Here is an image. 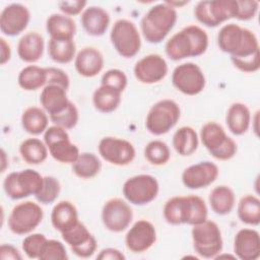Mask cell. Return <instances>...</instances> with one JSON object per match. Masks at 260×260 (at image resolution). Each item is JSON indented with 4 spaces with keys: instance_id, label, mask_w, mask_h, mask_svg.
<instances>
[{
    "instance_id": "obj_1",
    "label": "cell",
    "mask_w": 260,
    "mask_h": 260,
    "mask_svg": "<svg viewBox=\"0 0 260 260\" xmlns=\"http://www.w3.org/2000/svg\"><path fill=\"white\" fill-rule=\"evenodd\" d=\"M217 45L231 55L234 66L240 71L252 73L260 68L259 43L252 30L236 23L224 24L218 31Z\"/></svg>"
},
{
    "instance_id": "obj_2",
    "label": "cell",
    "mask_w": 260,
    "mask_h": 260,
    "mask_svg": "<svg viewBox=\"0 0 260 260\" xmlns=\"http://www.w3.org/2000/svg\"><path fill=\"white\" fill-rule=\"evenodd\" d=\"M207 213L204 200L196 195L172 197L165 203L162 209L166 221L173 225L201 223L207 219Z\"/></svg>"
},
{
    "instance_id": "obj_3",
    "label": "cell",
    "mask_w": 260,
    "mask_h": 260,
    "mask_svg": "<svg viewBox=\"0 0 260 260\" xmlns=\"http://www.w3.org/2000/svg\"><path fill=\"white\" fill-rule=\"evenodd\" d=\"M208 47V36L198 25L190 24L176 32L166 43L165 51L173 61L189 57H198L205 53Z\"/></svg>"
},
{
    "instance_id": "obj_4",
    "label": "cell",
    "mask_w": 260,
    "mask_h": 260,
    "mask_svg": "<svg viewBox=\"0 0 260 260\" xmlns=\"http://www.w3.org/2000/svg\"><path fill=\"white\" fill-rule=\"evenodd\" d=\"M177 18L176 9L167 2L152 6L140 21L143 38L150 44L160 43L172 30Z\"/></svg>"
},
{
    "instance_id": "obj_5",
    "label": "cell",
    "mask_w": 260,
    "mask_h": 260,
    "mask_svg": "<svg viewBox=\"0 0 260 260\" xmlns=\"http://www.w3.org/2000/svg\"><path fill=\"white\" fill-rule=\"evenodd\" d=\"M200 139L210 155L216 159L228 160L237 153V143L216 122H207L201 127Z\"/></svg>"
},
{
    "instance_id": "obj_6",
    "label": "cell",
    "mask_w": 260,
    "mask_h": 260,
    "mask_svg": "<svg viewBox=\"0 0 260 260\" xmlns=\"http://www.w3.org/2000/svg\"><path fill=\"white\" fill-rule=\"evenodd\" d=\"M44 177L32 169L8 174L3 181V189L12 200H18L39 193L43 186Z\"/></svg>"
},
{
    "instance_id": "obj_7",
    "label": "cell",
    "mask_w": 260,
    "mask_h": 260,
    "mask_svg": "<svg viewBox=\"0 0 260 260\" xmlns=\"http://www.w3.org/2000/svg\"><path fill=\"white\" fill-rule=\"evenodd\" d=\"M193 248L203 258H215L222 250V238L218 225L212 220L195 224L191 231Z\"/></svg>"
},
{
    "instance_id": "obj_8",
    "label": "cell",
    "mask_w": 260,
    "mask_h": 260,
    "mask_svg": "<svg viewBox=\"0 0 260 260\" xmlns=\"http://www.w3.org/2000/svg\"><path fill=\"white\" fill-rule=\"evenodd\" d=\"M181 110L179 105L173 100H161L155 103L145 119L147 131L153 135L168 133L179 121Z\"/></svg>"
},
{
    "instance_id": "obj_9",
    "label": "cell",
    "mask_w": 260,
    "mask_h": 260,
    "mask_svg": "<svg viewBox=\"0 0 260 260\" xmlns=\"http://www.w3.org/2000/svg\"><path fill=\"white\" fill-rule=\"evenodd\" d=\"M236 0L199 1L194 8L196 19L205 26L215 27L236 17Z\"/></svg>"
},
{
    "instance_id": "obj_10",
    "label": "cell",
    "mask_w": 260,
    "mask_h": 260,
    "mask_svg": "<svg viewBox=\"0 0 260 260\" xmlns=\"http://www.w3.org/2000/svg\"><path fill=\"white\" fill-rule=\"evenodd\" d=\"M44 142L51 156L62 164H73L79 156L78 147L70 141L66 129L54 125L44 133Z\"/></svg>"
},
{
    "instance_id": "obj_11",
    "label": "cell",
    "mask_w": 260,
    "mask_h": 260,
    "mask_svg": "<svg viewBox=\"0 0 260 260\" xmlns=\"http://www.w3.org/2000/svg\"><path fill=\"white\" fill-rule=\"evenodd\" d=\"M110 39L115 50L124 58L134 57L141 47L139 31L135 23L128 19H118L114 23Z\"/></svg>"
},
{
    "instance_id": "obj_12",
    "label": "cell",
    "mask_w": 260,
    "mask_h": 260,
    "mask_svg": "<svg viewBox=\"0 0 260 260\" xmlns=\"http://www.w3.org/2000/svg\"><path fill=\"white\" fill-rule=\"evenodd\" d=\"M159 186L155 177L141 174L127 179L122 192L126 200L134 205H145L153 201L158 194Z\"/></svg>"
},
{
    "instance_id": "obj_13",
    "label": "cell",
    "mask_w": 260,
    "mask_h": 260,
    "mask_svg": "<svg viewBox=\"0 0 260 260\" xmlns=\"http://www.w3.org/2000/svg\"><path fill=\"white\" fill-rule=\"evenodd\" d=\"M44 212L38 203L24 201L16 204L8 217V228L16 235L32 232L43 220Z\"/></svg>"
},
{
    "instance_id": "obj_14",
    "label": "cell",
    "mask_w": 260,
    "mask_h": 260,
    "mask_svg": "<svg viewBox=\"0 0 260 260\" xmlns=\"http://www.w3.org/2000/svg\"><path fill=\"white\" fill-rule=\"evenodd\" d=\"M173 85L182 93L195 95L205 87V76L201 68L192 62L178 65L172 74Z\"/></svg>"
},
{
    "instance_id": "obj_15",
    "label": "cell",
    "mask_w": 260,
    "mask_h": 260,
    "mask_svg": "<svg viewBox=\"0 0 260 260\" xmlns=\"http://www.w3.org/2000/svg\"><path fill=\"white\" fill-rule=\"evenodd\" d=\"M133 219L130 205L121 198L109 199L102 209V221L107 230L113 233L125 231Z\"/></svg>"
},
{
    "instance_id": "obj_16",
    "label": "cell",
    "mask_w": 260,
    "mask_h": 260,
    "mask_svg": "<svg viewBox=\"0 0 260 260\" xmlns=\"http://www.w3.org/2000/svg\"><path fill=\"white\" fill-rule=\"evenodd\" d=\"M100 155L111 165L127 166L135 157V148L128 140L117 137H104L99 142Z\"/></svg>"
},
{
    "instance_id": "obj_17",
    "label": "cell",
    "mask_w": 260,
    "mask_h": 260,
    "mask_svg": "<svg viewBox=\"0 0 260 260\" xmlns=\"http://www.w3.org/2000/svg\"><path fill=\"white\" fill-rule=\"evenodd\" d=\"M135 78L144 84L162 80L168 74V64L158 54H149L138 60L133 68Z\"/></svg>"
},
{
    "instance_id": "obj_18",
    "label": "cell",
    "mask_w": 260,
    "mask_h": 260,
    "mask_svg": "<svg viewBox=\"0 0 260 260\" xmlns=\"http://www.w3.org/2000/svg\"><path fill=\"white\" fill-rule=\"evenodd\" d=\"M71 251L80 258L91 257L96 250V241L87 228L78 221L70 230L61 234Z\"/></svg>"
},
{
    "instance_id": "obj_19",
    "label": "cell",
    "mask_w": 260,
    "mask_h": 260,
    "mask_svg": "<svg viewBox=\"0 0 260 260\" xmlns=\"http://www.w3.org/2000/svg\"><path fill=\"white\" fill-rule=\"evenodd\" d=\"M215 164L205 160L186 168L182 173V183L188 189L197 190L211 185L218 177Z\"/></svg>"
},
{
    "instance_id": "obj_20",
    "label": "cell",
    "mask_w": 260,
    "mask_h": 260,
    "mask_svg": "<svg viewBox=\"0 0 260 260\" xmlns=\"http://www.w3.org/2000/svg\"><path fill=\"white\" fill-rule=\"evenodd\" d=\"M30 19V13L26 6L20 3H12L3 8L0 15V29L8 37H14L22 32Z\"/></svg>"
},
{
    "instance_id": "obj_21",
    "label": "cell",
    "mask_w": 260,
    "mask_h": 260,
    "mask_svg": "<svg viewBox=\"0 0 260 260\" xmlns=\"http://www.w3.org/2000/svg\"><path fill=\"white\" fill-rule=\"evenodd\" d=\"M155 241V228L146 219L137 220L125 236L126 247L133 253H142L147 251Z\"/></svg>"
},
{
    "instance_id": "obj_22",
    "label": "cell",
    "mask_w": 260,
    "mask_h": 260,
    "mask_svg": "<svg viewBox=\"0 0 260 260\" xmlns=\"http://www.w3.org/2000/svg\"><path fill=\"white\" fill-rule=\"evenodd\" d=\"M234 252L242 260H256L260 256L259 233L253 229L240 230L234 239Z\"/></svg>"
},
{
    "instance_id": "obj_23",
    "label": "cell",
    "mask_w": 260,
    "mask_h": 260,
    "mask_svg": "<svg viewBox=\"0 0 260 260\" xmlns=\"http://www.w3.org/2000/svg\"><path fill=\"white\" fill-rule=\"evenodd\" d=\"M74 66L79 75L83 77H93L102 71L104 67V57L98 49L84 47L75 56Z\"/></svg>"
},
{
    "instance_id": "obj_24",
    "label": "cell",
    "mask_w": 260,
    "mask_h": 260,
    "mask_svg": "<svg viewBox=\"0 0 260 260\" xmlns=\"http://www.w3.org/2000/svg\"><path fill=\"white\" fill-rule=\"evenodd\" d=\"M80 21L87 35L101 37L109 27L110 15L100 6H89L81 13Z\"/></svg>"
},
{
    "instance_id": "obj_25",
    "label": "cell",
    "mask_w": 260,
    "mask_h": 260,
    "mask_svg": "<svg viewBox=\"0 0 260 260\" xmlns=\"http://www.w3.org/2000/svg\"><path fill=\"white\" fill-rule=\"evenodd\" d=\"M65 88L56 84H48L44 86L40 94V103L49 116L56 115L64 111L70 101L67 98Z\"/></svg>"
},
{
    "instance_id": "obj_26",
    "label": "cell",
    "mask_w": 260,
    "mask_h": 260,
    "mask_svg": "<svg viewBox=\"0 0 260 260\" xmlns=\"http://www.w3.org/2000/svg\"><path fill=\"white\" fill-rule=\"evenodd\" d=\"M44 47L45 42L43 36L37 31H28L19 39L17 54L22 61L35 63L42 58Z\"/></svg>"
},
{
    "instance_id": "obj_27",
    "label": "cell",
    "mask_w": 260,
    "mask_h": 260,
    "mask_svg": "<svg viewBox=\"0 0 260 260\" xmlns=\"http://www.w3.org/2000/svg\"><path fill=\"white\" fill-rule=\"evenodd\" d=\"M78 221V212L72 202L62 200L53 207L51 212V222L54 229L61 234L70 230Z\"/></svg>"
},
{
    "instance_id": "obj_28",
    "label": "cell",
    "mask_w": 260,
    "mask_h": 260,
    "mask_svg": "<svg viewBox=\"0 0 260 260\" xmlns=\"http://www.w3.org/2000/svg\"><path fill=\"white\" fill-rule=\"evenodd\" d=\"M46 29L50 39L73 40L76 32V24L70 16L54 13L47 18Z\"/></svg>"
},
{
    "instance_id": "obj_29",
    "label": "cell",
    "mask_w": 260,
    "mask_h": 260,
    "mask_svg": "<svg viewBox=\"0 0 260 260\" xmlns=\"http://www.w3.org/2000/svg\"><path fill=\"white\" fill-rule=\"evenodd\" d=\"M251 122L250 110L245 104L234 103L230 106L225 116L229 130L235 135H243L249 129Z\"/></svg>"
},
{
    "instance_id": "obj_30",
    "label": "cell",
    "mask_w": 260,
    "mask_h": 260,
    "mask_svg": "<svg viewBox=\"0 0 260 260\" xmlns=\"http://www.w3.org/2000/svg\"><path fill=\"white\" fill-rule=\"evenodd\" d=\"M208 199L211 209L218 215L229 214L233 210L236 202L234 191L225 185L214 187Z\"/></svg>"
},
{
    "instance_id": "obj_31",
    "label": "cell",
    "mask_w": 260,
    "mask_h": 260,
    "mask_svg": "<svg viewBox=\"0 0 260 260\" xmlns=\"http://www.w3.org/2000/svg\"><path fill=\"white\" fill-rule=\"evenodd\" d=\"M49 118L44 109L29 107L21 115V126L23 130L32 135H39L48 129Z\"/></svg>"
},
{
    "instance_id": "obj_32",
    "label": "cell",
    "mask_w": 260,
    "mask_h": 260,
    "mask_svg": "<svg viewBox=\"0 0 260 260\" xmlns=\"http://www.w3.org/2000/svg\"><path fill=\"white\" fill-rule=\"evenodd\" d=\"M172 142L177 153L188 156L194 153L198 147V135L192 127L183 126L174 133Z\"/></svg>"
},
{
    "instance_id": "obj_33",
    "label": "cell",
    "mask_w": 260,
    "mask_h": 260,
    "mask_svg": "<svg viewBox=\"0 0 260 260\" xmlns=\"http://www.w3.org/2000/svg\"><path fill=\"white\" fill-rule=\"evenodd\" d=\"M121 93L122 92L117 89L101 84V86L93 91V106L101 113H112L121 103Z\"/></svg>"
},
{
    "instance_id": "obj_34",
    "label": "cell",
    "mask_w": 260,
    "mask_h": 260,
    "mask_svg": "<svg viewBox=\"0 0 260 260\" xmlns=\"http://www.w3.org/2000/svg\"><path fill=\"white\" fill-rule=\"evenodd\" d=\"M18 85L27 91L37 90L47 85V70L46 67L37 65H28L21 69L17 78Z\"/></svg>"
},
{
    "instance_id": "obj_35",
    "label": "cell",
    "mask_w": 260,
    "mask_h": 260,
    "mask_svg": "<svg viewBox=\"0 0 260 260\" xmlns=\"http://www.w3.org/2000/svg\"><path fill=\"white\" fill-rule=\"evenodd\" d=\"M21 158L29 165H40L48 157V147L38 138H27L19 146Z\"/></svg>"
},
{
    "instance_id": "obj_36",
    "label": "cell",
    "mask_w": 260,
    "mask_h": 260,
    "mask_svg": "<svg viewBox=\"0 0 260 260\" xmlns=\"http://www.w3.org/2000/svg\"><path fill=\"white\" fill-rule=\"evenodd\" d=\"M238 217L249 225H258L260 223V200L254 195L243 196L238 203Z\"/></svg>"
},
{
    "instance_id": "obj_37",
    "label": "cell",
    "mask_w": 260,
    "mask_h": 260,
    "mask_svg": "<svg viewBox=\"0 0 260 260\" xmlns=\"http://www.w3.org/2000/svg\"><path fill=\"white\" fill-rule=\"evenodd\" d=\"M102 169V162L92 152H82L72 164V172L81 179L95 177Z\"/></svg>"
},
{
    "instance_id": "obj_38",
    "label": "cell",
    "mask_w": 260,
    "mask_h": 260,
    "mask_svg": "<svg viewBox=\"0 0 260 260\" xmlns=\"http://www.w3.org/2000/svg\"><path fill=\"white\" fill-rule=\"evenodd\" d=\"M76 46L73 40L50 39L48 43V54L50 58L60 64H66L75 57Z\"/></svg>"
},
{
    "instance_id": "obj_39",
    "label": "cell",
    "mask_w": 260,
    "mask_h": 260,
    "mask_svg": "<svg viewBox=\"0 0 260 260\" xmlns=\"http://www.w3.org/2000/svg\"><path fill=\"white\" fill-rule=\"evenodd\" d=\"M146 160L153 166H162L171 157V151L168 144L161 140H152L144 148Z\"/></svg>"
},
{
    "instance_id": "obj_40",
    "label": "cell",
    "mask_w": 260,
    "mask_h": 260,
    "mask_svg": "<svg viewBox=\"0 0 260 260\" xmlns=\"http://www.w3.org/2000/svg\"><path fill=\"white\" fill-rule=\"evenodd\" d=\"M61 191L60 182L52 176L44 177V182L41 190L35 195L36 199L42 204L53 203L59 196Z\"/></svg>"
},
{
    "instance_id": "obj_41",
    "label": "cell",
    "mask_w": 260,
    "mask_h": 260,
    "mask_svg": "<svg viewBox=\"0 0 260 260\" xmlns=\"http://www.w3.org/2000/svg\"><path fill=\"white\" fill-rule=\"evenodd\" d=\"M49 117H50V120L54 123V125L60 126L67 130V129H72L76 126L78 122L79 114L76 106L72 102H70L64 111Z\"/></svg>"
},
{
    "instance_id": "obj_42",
    "label": "cell",
    "mask_w": 260,
    "mask_h": 260,
    "mask_svg": "<svg viewBox=\"0 0 260 260\" xmlns=\"http://www.w3.org/2000/svg\"><path fill=\"white\" fill-rule=\"evenodd\" d=\"M47 240L43 234H31L22 241V250L28 258L39 259Z\"/></svg>"
},
{
    "instance_id": "obj_43",
    "label": "cell",
    "mask_w": 260,
    "mask_h": 260,
    "mask_svg": "<svg viewBox=\"0 0 260 260\" xmlns=\"http://www.w3.org/2000/svg\"><path fill=\"white\" fill-rule=\"evenodd\" d=\"M40 260H67L68 255L65 246L57 240H47Z\"/></svg>"
},
{
    "instance_id": "obj_44",
    "label": "cell",
    "mask_w": 260,
    "mask_h": 260,
    "mask_svg": "<svg viewBox=\"0 0 260 260\" xmlns=\"http://www.w3.org/2000/svg\"><path fill=\"white\" fill-rule=\"evenodd\" d=\"M127 83H128L127 76L124 73V71L120 69H110L106 71L103 74L102 80H101L102 85L110 86L114 89L119 90L120 92H122L126 88Z\"/></svg>"
},
{
    "instance_id": "obj_45",
    "label": "cell",
    "mask_w": 260,
    "mask_h": 260,
    "mask_svg": "<svg viewBox=\"0 0 260 260\" xmlns=\"http://www.w3.org/2000/svg\"><path fill=\"white\" fill-rule=\"evenodd\" d=\"M236 17L240 20H249L253 18L259 7V2L256 0H236Z\"/></svg>"
},
{
    "instance_id": "obj_46",
    "label": "cell",
    "mask_w": 260,
    "mask_h": 260,
    "mask_svg": "<svg viewBox=\"0 0 260 260\" xmlns=\"http://www.w3.org/2000/svg\"><path fill=\"white\" fill-rule=\"evenodd\" d=\"M47 70V85L56 84L62 86L65 89L69 87V77L65 71L56 67H46Z\"/></svg>"
},
{
    "instance_id": "obj_47",
    "label": "cell",
    "mask_w": 260,
    "mask_h": 260,
    "mask_svg": "<svg viewBox=\"0 0 260 260\" xmlns=\"http://www.w3.org/2000/svg\"><path fill=\"white\" fill-rule=\"evenodd\" d=\"M87 2L86 1H60L58 2L59 9L65 14L69 16L77 15L79 14L83 8L86 6Z\"/></svg>"
},
{
    "instance_id": "obj_48",
    "label": "cell",
    "mask_w": 260,
    "mask_h": 260,
    "mask_svg": "<svg viewBox=\"0 0 260 260\" xmlns=\"http://www.w3.org/2000/svg\"><path fill=\"white\" fill-rule=\"evenodd\" d=\"M0 258L2 260H6V259L20 260L22 259V256L14 246L9 244H2L0 247Z\"/></svg>"
},
{
    "instance_id": "obj_49",
    "label": "cell",
    "mask_w": 260,
    "mask_h": 260,
    "mask_svg": "<svg viewBox=\"0 0 260 260\" xmlns=\"http://www.w3.org/2000/svg\"><path fill=\"white\" fill-rule=\"evenodd\" d=\"M99 260H124L125 256L122 252L115 248H106L103 249L96 256Z\"/></svg>"
},
{
    "instance_id": "obj_50",
    "label": "cell",
    "mask_w": 260,
    "mask_h": 260,
    "mask_svg": "<svg viewBox=\"0 0 260 260\" xmlns=\"http://www.w3.org/2000/svg\"><path fill=\"white\" fill-rule=\"evenodd\" d=\"M0 44H1V64L4 65L6 62L10 60L11 49L9 44L3 38L0 39Z\"/></svg>"
}]
</instances>
